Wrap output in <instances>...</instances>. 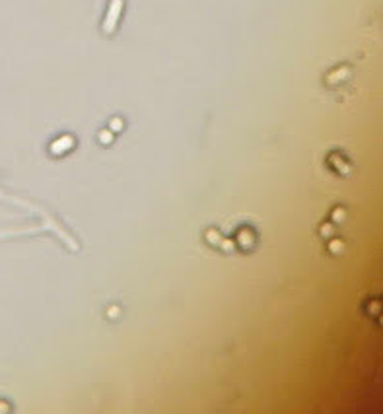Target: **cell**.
I'll return each instance as SVG.
<instances>
[{"label": "cell", "instance_id": "6da1fadb", "mask_svg": "<svg viewBox=\"0 0 383 414\" xmlns=\"http://www.w3.org/2000/svg\"><path fill=\"white\" fill-rule=\"evenodd\" d=\"M121 10H123V0H111L109 4V10H107V16L104 20V31L105 33H113L115 28H117V21H119V16H121Z\"/></svg>", "mask_w": 383, "mask_h": 414}, {"label": "cell", "instance_id": "7a4b0ae2", "mask_svg": "<svg viewBox=\"0 0 383 414\" xmlns=\"http://www.w3.org/2000/svg\"><path fill=\"white\" fill-rule=\"evenodd\" d=\"M70 146H72V140H70L68 136H64V138H61V142H55V144H53V152H55L57 148H61L57 154H64V152H66Z\"/></svg>", "mask_w": 383, "mask_h": 414}]
</instances>
